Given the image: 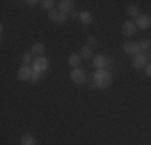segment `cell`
Listing matches in <instances>:
<instances>
[{
  "mask_svg": "<svg viewBox=\"0 0 151 145\" xmlns=\"http://www.w3.org/2000/svg\"><path fill=\"white\" fill-rule=\"evenodd\" d=\"M98 72V78H100V89H106V87H109L113 84V76H111L109 71L106 70H101V71H96Z\"/></svg>",
  "mask_w": 151,
  "mask_h": 145,
  "instance_id": "cell-1",
  "label": "cell"
},
{
  "mask_svg": "<svg viewBox=\"0 0 151 145\" xmlns=\"http://www.w3.org/2000/svg\"><path fill=\"white\" fill-rule=\"evenodd\" d=\"M32 72H34L32 66H29V65H23V66L18 70V79H19V81H31Z\"/></svg>",
  "mask_w": 151,
  "mask_h": 145,
  "instance_id": "cell-2",
  "label": "cell"
},
{
  "mask_svg": "<svg viewBox=\"0 0 151 145\" xmlns=\"http://www.w3.org/2000/svg\"><path fill=\"white\" fill-rule=\"evenodd\" d=\"M47 68H48V60L45 57H37L32 63V70L37 71V72H44Z\"/></svg>",
  "mask_w": 151,
  "mask_h": 145,
  "instance_id": "cell-3",
  "label": "cell"
},
{
  "mask_svg": "<svg viewBox=\"0 0 151 145\" xmlns=\"http://www.w3.org/2000/svg\"><path fill=\"white\" fill-rule=\"evenodd\" d=\"M71 79H73L76 84H82V82L87 81V74H85V71L81 70V68H74V70L71 71Z\"/></svg>",
  "mask_w": 151,
  "mask_h": 145,
  "instance_id": "cell-4",
  "label": "cell"
},
{
  "mask_svg": "<svg viewBox=\"0 0 151 145\" xmlns=\"http://www.w3.org/2000/svg\"><path fill=\"white\" fill-rule=\"evenodd\" d=\"M146 65H148V55H146L145 52H140L138 55L134 57V68H145Z\"/></svg>",
  "mask_w": 151,
  "mask_h": 145,
  "instance_id": "cell-5",
  "label": "cell"
},
{
  "mask_svg": "<svg viewBox=\"0 0 151 145\" xmlns=\"http://www.w3.org/2000/svg\"><path fill=\"white\" fill-rule=\"evenodd\" d=\"M135 24L138 29H148V28H151V16H148V14H140L137 18Z\"/></svg>",
  "mask_w": 151,
  "mask_h": 145,
  "instance_id": "cell-6",
  "label": "cell"
},
{
  "mask_svg": "<svg viewBox=\"0 0 151 145\" xmlns=\"http://www.w3.org/2000/svg\"><path fill=\"white\" fill-rule=\"evenodd\" d=\"M124 52L125 53H129V55H138L142 50H140V45H138V42H125L124 44Z\"/></svg>",
  "mask_w": 151,
  "mask_h": 145,
  "instance_id": "cell-7",
  "label": "cell"
},
{
  "mask_svg": "<svg viewBox=\"0 0 151 145\" xmlns=\"http://www.w3.org/2000/svg\"><path fill=\"white\" fill-rule=\"evenodd\" d=\"M48 18L53 21V23L63 24V23H66L68 14H66V13H63V12H55V10H52V12H50V16H48Z\"/></svg>",
  "mask_w": 151,
  "mask_h": 145,
  "instance_id": "cell-8",
  "label": "cell"
},
{
  "mask_svg": "<svg viewBox=\"0 0 151 145\" xmlns=\"http://www.w3.org/2000/svg\"><path fill=\"white\" fill-rule=\"evenodd\" d=\"M135 31H137L135 21H125V23L122 24V32H124L127 37H132V36L135 34Z\"/></svg>",
  "mask_w": 151,
  "mask_h": 145,
  "instance_id": "cell-9",
  "label": "cell"
},
{
  "mask_svg": "<svg viewBox=\"0 0 151 145\" xmlns=\"http://www.w3.org/2000/svg\"><path fill=\"white\" fill-rule=\"evenodd\" d=\"M105 65H106L105 55H96L95 58H93V68H96V71L105 70Z\"/></svg>",
  "mask_w": 151,
  "mask_h": 145,
  "instance_id": "cell-10",
  "label": "cell"
},
{
  "mask_svg": "<svg viewBox=\"0 0 151 145\" xmlns=\"http://www.w3.org/2000/svg\"><path fill=\"white\" fill-rule=\"evenodd\" d=\"M73 7H74L73 0H61L60 2V12H63V13L73 12Z\"/></svg>",
  "mask_w": 151,
  "mask_h": 145,
  "instance_id": "cell-11",
  "label": "cell"
},
{
  "mask_svg": "<svg viewBox=\"0 0 151 145\" xmlns=\"http://www.w3.org/2000/svg\"><path fill=\"white\" fill-rule=\"evenodd\" d=\"M31 53H32V55L42 57L45 53V45H44V44H34V45L31 47Z\"/></svg>",
  "mask_w": 151,
  "mask_h": 145,
  "instance_id": "cell-12",
  "label": "cell"
},
{
  "mask_svg": "<svg viewBox=\"0 0 151 145\" xmlns=\"http://www.w3.org/2000/svg\"><path fill=\"white\" fill-rule=\"evenodd\" d=\"M69 65L73 66V70L74 68H79V65H81V61H82V57H81V53H73V55H69Z\"/></svg>",
  "mask_w": 151,
  "mask_h": 145,
  "instance_id": "cell-13",
  "label": "cell"
},
{
  "mask_svg": "<svg viewBox=\"0 0 151 145\" xmlns=\"http://www.w3.org/2000/svg\"><path fill=\"white\" fill-rule=\"evenodd\" d=\"M81 57L82 58H85V60H88V58H92L93 57V50H92V47L90 45H84L81 49Z\"/></svg>",
  "mask_w": 151,
  "mask_h": 145,
  "instance_id": "cell-14",
  "label": "cell"
},
{
  "mask_svg": "<svg viewBox=\"0 0 151 145\" xmlns=\"http://www.w3.org/2000/svg\"><path fill=\"white\" fill-rule=\"evenodd\" d=\"M88 86H92V87H98L100 86V78H98V72H93V74L88 76Z\"/></svg>",
  "mask_w": 151,
  "mask_h": 145,
  "instance_id": "cell-15",
  "label": "cell"
},
{
  "mask_svg": "<svg viewBox=\"0 0 151 145\" xmlns=\"http://www.w3.org/2000/svg\"><path fill=\"white\" fill-rule=\"evenodd\" d=\"M21 145H37V140L32 136H23L21 137Z\"/></svg>",
  "mask_w": 151,
  "mask_h": 145,
  "instance_id": "cell-16",
  "label": "cell"
},
{
  "mask_svg": "<svg viewBox=\"0 0 151 145\" xmlns=\"http://www.w3.org/2000/svg\"><path fill=\"white\" fill-rule=\"evenodd\" d=\"M79 20H81L84 24H88V23H92V14L88 13V12H82V13H81V18H79Z\"/></svg>",
  "mask_w": 151,
  "mask_h": 145,
  "instance_id": "cell-17",
  "label": "cell"
},
{
  "mask_svg": "<svg viewBox=\"0 0 151 145\" xmlns=\"http://www.w3.org/2000/svg\"><path fill=\"white\" fill-rule=\"evenodd\" d=\"M34 60H35V58H32V53L31 52H27V53H24V55H23L24 65H32V63H34Z\"/></svg>",
  "mask_w": 151,
  "mask_h": 145,
  "instance_id": "cell-18",
  "label": "cell"
},
{
  "mask_svg": "<svg viewBox=\"0 0 151 145\" xmlns=\"http://www.w3.org/2000/svg\"><path fill=\"white\" fill-rule=\"evenodd\" d=\"M138 45H140V50L145 52V50L150 49V41H148V39H142V41L138 42Z\"/></svg>",
  "mask_w": 151,
  "mask_h": 145,
  "instance_id": "cell-19",
  "label": "cell"
},
{
  "mask_svg": "<svg viewBox=\"0 0 151 145\" xmlns=\"http://www.w3.org/2000/svg\"><path fill=\"white\" fill-rule=\"evenodd\" d=\"M127 14L129 16H137L138 18L140 14H138V7H129L127 8Z\"/></svg>",
  "mask_w": 151,
  "mask_h": 145,
  "instance_id": "cell-20",
  "label": "cell"
},
{
  "mask_svg": "<svg viewBox=\"0 0 151 145\" xmlns=\"http://www.w3.org/2000/svg\"><path fill=\"white\" fill-rule=\"evenodd\" d=\"M40 3H42V7H44L45 10H50V12H52L53 5H55V2H53V0H44V2H40Z\"/></svg>",
  "mask_w": 151,
  "mask_h": 145,
  "instance_id": "cell-21",
  "label": "cell"
},
{
  "mask_svg": "<svg viewBox=\"0 0 151 145\" xmlns=\"http://www.w3.org/2000/svg\"><path fill=\"white\" fill-rule=\"evenodd\" d=\"M40 79H42V72H37V71L32 72V76H31V82H39Z\"/></svg>",
  "mask_w": 151,
  "mask_h": 145,
  "instance_id": "cell-22",
  "label": "cell"
},
{
  "mask_svg": "<svg viewBox=\"0 0 151 145\" xmlns=\"http://www.w3.org/2000/svg\"><path fill=\"white\" fill-rule=\"evenodd\" d=\"M113 65H114L113 61H111V60H108V58H106V65H105V70H106V71H109L111 68H113Z\"/></svg>",
  "mask_w": 151,
  "mask_h": 145,
  "instance_id": "cell-23",
  "label": "cell"
},
{
  "mask_svg": "<svg viewBox=\"0 0 151 145\" xmlns=\"http://www.w3.org/2000/svg\"><path fill=\"white\" fill-rule=\"evenodd\" d=\"M145 74H146V76H150V78H151V63H148V65L145 66Z\"/></svg>",
  "mask_w": 151,
  "mask_h": 145,
  "instance_id": "cell-24",
  "label": "cell"
},
{
  "mask_svg": "<svg viewBox=\"0 0 151 145\" xmlns=\"http://www.w3.org/2000/svg\"><path fill=\"white\" fill-rule=\"evenodd\" d=\"M95 41H96V39L95 37H93V36H88V37H87V44H88V45H93V44H95Z\"/></svg>",
  "mask_w": 151,
  "mask_h": 145,
  "instance_id": "cell-25",
  "label": "cell"
},
{
  "mask_svg": "<svg viewBox=\"0 0 151 145\" xmlns=\"http://www.w3.org/2000/svg\"><path fill=\"white\" fill-rule=\"evenodd\" d=\"M71 16L73 18H81V13H77L76 10H73V12H71Z\"/></svg>",
  "mask_w": 151,
  "mask_h": 145,
  "instance_id": "cell-26",
  "label": "cell"
},
{
  "mask_svg": "<svg viewBox=\"0 0 151 145\" xmlns=\"http://www.w3.org/2000/svg\"><path fill=\"white\" fill-rule=\"evenodd\" d=\"M26 3H27V5H34V3H37V2H34V0H27Z\"/></svg>",
  "mask_w": 151,
  "mask_h": 145,
  "instance_id": "cell-27",
  "label": "cell"
},
{
  "mask_svg": "<svg viewBox=\"0 0 151 145\" xmlns=\"http://www.w3.org/2000/svg\"><path fill=\"white\" fill-rule=\"evenodd\" d=\"M150 57H151V55H150Z\"/></svg>",
  "mask_w": 151,
  "mask_h": 145,
  "instance_id": "cell-28",
  "label": "cell"
}]
</instances>
